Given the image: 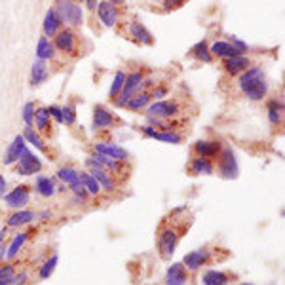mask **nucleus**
Segmentation results:
<instances>
[{"instance_id":"393cba45","label":"nucleus","mask_w":285,"mask_h":285,"mask_svg":"<svg viewBox=\"0 0 285 285\" xmlns=\"http://www.w3.org/2000/svg\"><path fill=\"white\" fill-rule=\"evenodd\" d=\"M28 234L31 232H19V234H15V238L10 242V245L6 247V259L8 261H12V259H15V256L19 255V251L23 249V245H25V242L28 240Z\"/></svg>"},{"instance_id":"72a5a7b5","label":"nucleus","mask_w":285,"mask_h":285,"mask_svg":"<svg viewBox=\"0 0 285 285\" xmlns=\"http://www.w3.org/2000/svg\"><path fill=\"white\" fill-rule=\"evenodd\" d=\"M80 181H82V185H84L86 192L90 194V196H99V194H101L99 183H97V181H95V179L90 175V171H86V173H80Z\"/></svg>"},{"instance_id":"a878e982","label":"nucleus","mask_w":285,"mask_h":285,"mask_svg":"<svg viewBox=\"0 0 285 285\" xmlns=\"http://www.w3.org/2000/svg\"><path fill=\"white\" fill-rule=\"evenodd\" d=\"M36 57L42 59V61H48V59H53L55 57V48H53V42L46 36H40L38 38V44H36Z\"/></svg>"},{"instance_id":"20e7f679","label":"nucleus","mask_w":285,"mask_h":285,"mask_svg":"<svg viewBox=\"0 0 285 285\" xmlns=\"http://www.w3.org/2000/svg\"><path fill=\"white\" fill-rule=\"evenodd\" d=\"M142 80H145V76H142L141 71H133V72H129V74H126V82L122 86V92L118 93V97L114 99L116 107H126V103H128L135 93H139V90H141V86H142Z\"/></svg>"},{"instance_id":"0eeeda50","label":"nucleus","mask_w":285,"mask_h":285,"mask_svg":"<svg viewBox=\"0 0 285 285\" xmlns=\"http://www.w3.org/2000/svg\"><path fill=\"white\" fill-rule=\"evenodd\" d=\"M28 202H31V186L28 185H19L12 192L4 194V204L12 209H25Z\"/></svg>"},{"instance_id":"c03bdc74","label":"nucleus","mask_w":285,"mask_h":285,"mask_svg":"<svg viewBox=\"0 0 285 285\" xmlns=\"http://www.w3.org/2000/svg\"><path fill=\"white\" fill-rule=\"evenodd\" d=\"M27 278H28L27 272H15L14 279H12V285H25L27 283Z\"/></svg>"},{"instance_id":"09e8293b","label":"nucleus","mask_w":285,"mask_h":285,"mask_svg":"<svg viewBox=\"0 0 285 285\" xmlns=\"http://www.w3.org/2000/svg\"><path fill=\"white\" fill-rule=\"evenodd\" d=\"M107 2H110V4H114V6H116V4H122V2H126V0H107Z\"/></svg>"},{"instance_id":"de8ad7c7","label":"nucleus","mask_w":285,"mask_h":285,"mask_svg":"<svg viewBox=\"0 0 285 285\" xmlns=\"http://www.w3.org/2000/svg\"><path fill=\"white\" fill-rule=\"evenodd\" d=\"M6 179L0 175V198H4V194H6Z\"/></svg>"},{"instance_id":"4c0bfd02","label":"nucleus","mask_w":285,"mask_h":285,"mask_svg":"<svg viewBox=\"0 0 285 285\" xmlns=\"http://www.w3.org/2000/svg\"><path fill=\"white\" fill-rule=\"evenodd\" d=\"M57 263H59V256L57 255H51L46 263L40 266V270H38V278L40 279H48L53 274V270H55Z\"/></svg>"},{"instance_id":"aec40b11","label":"nucleus","mask_w":285,"mask_h":285,"mask_svg":"<svg viewBox=\"0 0 285 285\" xmlns=\"http://www.w3.org/2000/svg\"><path fill=\"white\" fill-rule=\"evenodd\" d=\"M90 175H92L97 183H99L101 190H105V192H114L116 190V183H114V179L110 177V173H108L105 167H97V169H92L90 171Z\"/></svg>"},{"instance_id":"f3484780","label":"nucleus","mask_w":285,"mask_h":285,"mask_svg":"<svg viewBox=\"0 0 285 285\" xmlns=\"http://www.w3.org/2000/svg\"><path fill=\"white\" fill-rule=\"evenodd\" d=\"M222 145L221 141H207V139H200L196 145H194V154L196 156H202V158H217L219 156V152H221Z\"/></svg>"},{"instance_id":"2f4dec72","label":"nucleus","mask_w":285,"mask_h":285,"mask_svg":"<svg viewBox=\"0 0 285 285\" xmlns=\"http://www.w3.org/2000/svg\"><path fill=\"white\" fill-rule=\"evenodd\" d=\"M268 120L274 126L281 124V120H283V103L281 101H276V99L268 101Z\"/></svg>"},{"instance_id":"f257e3e1","label":"nucleus","mask_w":285,"mask_h":285,"mask_svg":"<svg viewBox=\"0 0 285 285\" xmlns=\"http://www.w3.org/2000/svg\"><path fill=\"white\" fill-rule=\"evenodd\" d=\"M238 86L243 95L251 101H261L263 97H266V92H268L266 76H264L263 69H259V67H249L247 71H243L240 74Z\"/></svg>"},{"instance_id":"f704fd0d","label":"nucleus","mask_w":285,"mask_h":285,"mask_svg":"<svg viewBox=\"0 0 285 285\" xmlns=\"http://www.w3.org/2000/svg\"><path fill=\"white\" fill-rule=\"evenodd\" d=\"M57 177L61 179L65 185L71 186L80 181V171L74 169V167H61V169L57 171Z\"/></svg>"},{"instance_id":"1a4fd4ad","label":"nucleus","mask_w":285,"mask_h":285,"mask_svg":"<svg viewBox=\"0 0 285 285\" xmlns=\"http://www.w3.org/2000/svg\"><path fill=\"white\" fill-rule=\"evenodd\" d=\"M209 263H211V253H209V249H194L190 253H186L185 259H183L185 268L190 272L200 270L202 266H207Z\"/></svg>"},{"instance_id":"4be33fe9","label":"nucleus","mask_w":285,"mask_h":285,"mask_svg":"<svg viewBox=\"0 0 285 285\" xmlns=\"http://www.w3.org/2000/svg\"><path fill=\"white\" fill-rule=\"evenodd\" d=\"M234 276L228 274V272H221V270H207L204 274V285H228L230 281H234Z\"/></svg>"},{"instance_id":"c756f323","label":"nucleus","mask_w":285,"mask_h":285,"mask_svg":"<svg viewBox=\"0 0 285 285\" xmlns=\"http://www.w3.org/2000/svg\"><path fill=\"white\" fill-rule=\"evenodd\" d=\"M129 35L133 36L137 42H141V44H152L154 42V40H152V35H150L149 31H147V27L141 25L139 21H133L131 25H129Z\"/></svg>"},{"instance_id":"a19ab883","label":"nucleus","mask_w":285,"mask_h":285,"mask_svg":"<svg viewBox=\"0 0 285 285\" xmlns=\"http://www.w3.org/2000/svg\"><path fill=\"white\" fill-rule=\"evenodd\" d=\"M63 110V124L67 126H72L76 122V112H74V105H67V107L61 108Z\"/></svg>"},{"instance_id":"412c9836","label":"nucleus","mask_w":285,"mask_h":285,"mask_svg":"<svg viewBox=\"0 0 285 285\" xmlns=\"http://www.w3.org/2000/svg\"><path fill=\"white\" fill-rule=\"evenodd\" d=\"M188 171H190V175H213L215 167L209 158L196 156L188 165Z\"/></svg>"},{"instance_id":"ea45409f","label":"nucleus","mask_w":285,"mask_h":285,"mask_svg":"<svg viewBox=\"0 0 285 285\" xmlns=\"http://www.w3.org/2000/svg\"><path fill=\"white\" fill-rule=\"evenodd\" d=\"M35 103H25L23 107V122L27 128H33V122H35Z\"/></svg>"},{"instance_id":"473e14b6","label":"nucleus","mask_w":285,"mask_h":285,"mask_svg":"<svg viewBox=\"0 0 285 285\" xmlns=\"http://www.w3.org/2000/svg\"><path fill=\"white\" fill-rule=\"evenodd\" d=\"M150 93L147 92H141V93H135L131 99L126 103V107L131 108V110H141V108H147L150 105Z\"/></svg>"},{"instance_id":"39448f33","label":"nucleus","mask_w":285,"mask_h":285,"mask_svg":"<svg viewBox=\"0 0 285 285\" xmlns=\"http://www.w3.org/2000/svg\"><path fill=\"white\" fill-rule=\"evenodd\" d=\"M40 169H42L40 158L36 156V154H33L28 149L23 150V154L19 156V160L15 162V173H17V175H23V177L40 173Z\"/></svg>"},{"instance_id":"6ab92c4d","label":"nucleus","mask_w":285,"mask_h":285,"mask_svg":"<svg viewBox=\"0 0 285 285\" xmlns=\"http://www.w3.org/2000/svg\"><path fill=\"white\" fill-rule=\"evenodd\" d=\"M251 67V61L245 55H232L224 59V69L230 74H242Z\"/></svg>"},{"instance_id":"e433bc0d","label":"nucleus","mask_w":285,"mask_h":285,"mask_svg":"<svg viewBox=\"0 0 285 285\" xmlns=\"http://www.w3.org/2000/svg\"><path fill=\"white\" fill-rule=\"evenodd\" d=\"M124 82H126V72L124 71H118L116 74H114V80L112 84H110V90H108V97L110 99H116L118 97V93L122 92V86H124Z\"/></svg>"},{"instance_id":"bb28decb","label":"nucleus","mask_w":285,"mask_h":285,"mask_svg":"<svg viewBox=\"0 0 285 285\" xmlns=\"http://www.w3.org/2000/svg\"><path fill=\"white\" fill-rule=\"evenodd\" d=\"M36 126V129L40 131V133H50L51 129V116L48 114V108L46 107H40L35 110V122H33Z\"/></svg>"},{"instance_id":"58836bf2","label":"nucleus","mask_w":285,"mask_h":285,"mask_svg":"<svg viewBox=\"0 0 285 285\" xmlns=\"http://www.w3.org/2000/svg\"><path fill=\"white\" fill-rule=\"evenodd\" d=\"M15 276V266L12 263L0 264V285H12V279Z\"/></svg>"},{"instance_id":"f03ea898","label":"nucleus","mask_w":285,"mask_h":285,"mask_svg":"<svg viewBox=\"0 0 285 285\" xmlns=\"http://www.w3.org/2000/svg\"><path fill=\"white\" fill-rule=\"evenodd\" d=\"M55 15L59 23L65 25V28H72V27H80L82 25V19H84V14H82V8L72 2V0H57L55 4Z\"/></svg>"},{"instance_id":"2eb2a0df","label":"nucleus","mask_w":285,"mask_h":285,"mask_svg":"<svg viewBox=\"0 0 285 285\" xmlns=\"http://www.w3.org/2000/svg\"><path fill=\"white\" fill-rule=\"evenodd\" d=\"M188 281V270L183 263H173L165 274V285H186Z\"/></svg>"},{"instance_id":"a211bd4d","label":"nucleus","mask_w":285,"mask_h":285,"mask_svg":"<svg viewBox=\"0 0 285 285\" xmlns=\"http://www.w3.org/2000/svg\"><path fill=\"white\" fill-rule=\"evenodd\" d=\"M142 133L147 137H150V139H156V141H162V142H171V145H179V142L183 141V137L179 135V133H175V131H158L152 126H145Z\"/></svg>"},{"instance_id":"a18cd8bd","label":"nucleus","mask_w":285,"mask_h":285,"mask_svg":"<svg viewBox=\"0 0 285 285\" xmlns=\"http://www.w3.org/2000/svg\"><path fill=\"white\" fill-rule=\"evenodd\" d=\"M165 95H167V88H165V86H162V88H156V90H154V93H152L150 97H152V99H162V97H165Z\"/></svg>"},{"instance_id":"b1692460","label":"nucleus","mask_w":285,"mask_h":285,"mask_svg":"<svg viewBox=\"0 0 285 285\" xmlns=\"http://www.w3.org/2000/svg\"><path fill=\"white\" fill-rule=\"evenodd\" d=\"M46 78H48V65L42 59H36L31 69V84L40 86L46 82Z\"/></svg>"},{"instance_id":"423d86ee","label":"nucleus","mask_w":285,"mask_h":285,"mask_svg":"<svg viewBox=\"0 0 285 285\" xmlns=\"http://www.w3.org/2000/svg\"><path fill=\"white\" fill-rule=\"evenodd\" d=\"M219 173L224 179H236L238 177V162L230 147H222L219 152Z\"/></svg>"},{"instance_id":"cd10ccee","label":"nucleus","mask_w":285,"mask_h":285,"mask_svg":"<svg viewBox=\"0 0 285 285\" xmlns=\"http://www.w3.org/2000/svg\"><path fill=\"white\" fill-rule=\"evenodd\" d=\"M211 51V55H217V57H222V59H226V57H232V55H242L240 51L236 50L234 46L230 42H224V40H217V42L209 48Z\"/></svg>"},{"instance_id":"3c124183","label":"nucleus","mask_w":285,"mask_h":285,"mask_svg":"<svg viewBox=\"0 0 285 285\" xmlns=\"http://www.w3.org/2000/svg\"><path fill=\"white\" fill-rule=\"evenodd\" d=\"M243 285H251V283H243Z\"/></svg>"},{"instance_id":"4468645a","label":"nucleus","mask_w":285,"mask_h":285,"mask_svg":"<svg viewBox=\"0 0 285 285\" xmlns=\"http://www.w3.org/2000/svg\"><path fill=\"white\" fill-rule=\"evenodd\" d=\"M27 149V142H25V139H23V135L19 133V135L14 137V141L10 142V147H8L6 154H4V165H14L17 160H19V156L23 154V150Z\"/></svg>"},{"instance_id":"ddd939ff","label":"nucleus","mask_w":285,"mask_h":285,"mask_svg":"<svg viewBox=\"0 0 285 285\" xmlns=\"http://www.w3.org/2000/svg\"><path fill=\"white\" fill-rule=\"evenodd\" d=\"M114 122H116V118L107 107L97 105L93 108V129H108L112 128Z\"/></svg>"},{"instance_id":"7c9ffc66","label":"nucleus","mask_w":285,"mask_h":285,"mask_svg":"<svg viewBox=\"0 0 285 285\" xmlns=\"http://www.w3.org/2000/svg\"><path fill=\"white\" fill-rule=\"evenodd\" d=\"M21 135H23V139H25V142H31V145H33L36 150H40V152H44V154H48V152H50V150H48V147L44 145L42 137L38 135V133H36L33 128H25V131H23Z\"/></svg>"},{"instance_id":"5701e85b","label":"nucleus","mask_w":285,"mask_h":285,"mask_svg":"<svg viewBox=\"0 0 285 285\" xmlns=\"http://www.w3.org/2000/svg\"><path fill=\"white\" fill-rule=\"evenodd\" d=\"M35 190L42 198H51L53 194H55V183H53V179L51 177H46V175H38L36 177V183H35Z\"/></svg>"},{"instance_id":"6e6552de","label":"nucleus","mask_w":285,"mask_h":285,"mask_svg":"<svg viewBox=\"0 0 285 285\" xmlns=\"http://www.w3.org/2000/svg\"><path fill=\"white\" fill-rule=\"evenodd\" d=\"M53 48L61 53H67V55H72L74 50H76V35L72 33L71 28H63L59 31L55 36H53Z\"/></svg>"},{"instance_id":"7ed1b4c3","label":"nucleus","mask_w":285,"mask_h":285,"mask_svg":"<svg viewBox=\"0 0 285 285\" xmlns=\"http://www.w3.org/2000/svg\"><path fill=\"white\" fill-rule=\"evenodd\" d=\"M181 240V230L177 226H167L162 224L158 230V253L164 261H169Z\"/></svg>"},{"instance_id":"49530a36","label":"nucleus","mask_w":285,"mask_h":285,"mask_svg":"<svg viewBox=\"0 0 285 285\" xmlns=\"http://www.w3.org/2000/svg\"><path fill=\"white\" fill-rule=\"evenodd\" d=\"M86 2V8H88V10H95V8L99 6V0H84Z\"/></svg>"},{"instance_id":"9d476101","label":"nucleus","mask_w":285,"mask_h":285,"mask_svg":"<svg viewBox=\"0 0 285 285\" xmlns=\"http://www.w3.org/2000/svg\"><path fill=\"white\" fill-rule=\"evenodd\" d=\"M149 110V116L152 118H171V116H177L179 114V105L175 101H156V103H152L147 107Z\"/></svg>"},{"instance_id":"c9c22d12","label":"nucleus","mask_w":285,"mask_h":285,"mask_svg":"<svg viewBox=\"0 0 285 285\" xmlns=\"http://www.w3.org/2000/svg\"><path fill=\"white\" fill-rule=\"evenodd\" d=\"M190 51H192L194 57H198L200 61H204V63H211V59H213L211 51H209V48H207L206 40H202V42L194 44V48Z\"/></svg>"},{"instance_id":"dca6fc26","label":"nucleus","mask_w":285,"mask_h":285,"mask_svg":"<svg viewBox=\"0 0 285 285\" xmlns=\"http://www.w3.org/2000/svg\"><path fill=\"white\" fill-rule=\"evenodd\" d=\"M35 219H38V213H35V211H28V209H15L14 213L6 219V226L8 228H19V226H25V224H31Z\"/></svg>"},{"instance_id":"37998d69","label":"nucleus","mask_w":285,"mask_h":285,"mask_svg":"<svg viewBox=\"0 0 285 285\" xmlns=\"http://www.w3.org/2000/svg\"><path fill=\"white\" fill-rule=\"evenodd\" d=\"M48 114H50L51 118H55L59 124H63V110H61V107L51 105V107H48Z\"/></svg>"},{"instance_id":"79ce46f5","label":"nucleus","mask_w":285,"mask_h":285,"mask_svg":"<svg viewBox=\"0 0 285 285\" xmlns=\"http://www.w3.org/2000/svg\"><path fill=\"white\" fill-rule=\"evenodd\" d=\"M186 0H164V10L171 12V10H177V8L185 6Z\"/></svg>"},{"instance_id":"f8f14e48","label":"nucleus","mask_w":285,"mask_h":285,"mask_svg":"<svg viewBox=\"0 0 285 285\" xmlns=\"http://www.w3.org/2000/svg\"><path fill=\"white\" fill-rule=\"evenodd\" d=\"M97 15H99L101 23L105 25V27H114L116 23H118V17H120V12H118V8L110 4V2H99V6H97Z\"/></svg>"},{"instance_id":"8fccbe9b","label":"nucleus","mask_w":285,"mask_h":285,"mask_svg":"<svg viewBox=\"0 0 285 285\" xmlns=\"http://www.w3.org/2000/svg\"><path fill=\"white\" fill-rule=\"evenodd\" d=\"M72 2H76V4H80V2H84V0H72Z\"/></svg>"},{"instance_id":"c85d7f7f","label":"nucleus","mask_w":285,"mask_h":285,"mask_svg":"<svg viewBox=\"0 0 285 285\" xmlns=\"http://www.w3.org/2000/svg\"><path fill=\"white\" fill-rule=\"evenodd\" d=\"M61 23H59V19H57L55 15V10L51 8V10H48L46 12V17H44V36L48 38V36H55L59 31H61Z\"/></svg>"},{"instance_id":"9b49d317","label":"nucleus","mask_w":285,"mask_h":285,"mask_svg":"<svg viewBox=\"0 0 285 285\" xmlns=\"http://www.w3.org/2000/svg\"><path fill=\"white\" fill-rule=\"evenodd\" d=\"M95 152H99L103 156H108L116 160V162H128V150L122 149L120 145H116V142H110V141H105V142H95Z\"/></svg>"}]
</instances>
